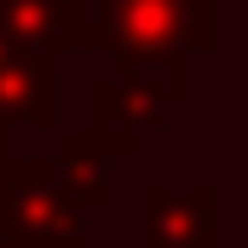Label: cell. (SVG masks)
I'll use <instances>...</instances> for the list:
<instances>
[{"label":"cell","mask_w":248,"mask_h":248,"mask_svg":"<svg viewBox=\"0 0 248 248\" xmlns=\"http://www.w3.org/2000/svg\"><path fill=\"white\" fill-rule=\"evenodd\" d=\"M52 168H58L63 190L81 202V214H110L116 208V156H110V144H98L93 127L58 133Z\"/></svg>","instance_id":"cell-7"},{"label":"cell","mask_w":248,"mask_h":248,"mask_svg":"<svg viewBox=\"0 0 248 248\" xmlns=\"http://www.w3.org/2000/svg\"><path fill=\"white\" fill-rule=\"evenodd\" d=\"M0 122L12 133H63V58H23L0 46Z\"/></svg>","instance_id":"cell-6"},{"label":"cell","mask_w":248,"mask_h":248,"mask_svg":"<svg viewBox=\"0 0 248 248\" xmlns=\"http://www.w3.org/2000/svg\"><path fill=\"white\" fill-rule=\"evenodd\" d=\"M0 46L23 58L93 52V0H0Z\"/></svg>","instance_id":"cell-5"},{"label":"cell","mask_w":248,"mask_h":248,"mask_svg":"<svg viewBox=\"0 0 248 248\" xmlns=\"http://www.w3.org/2000/svg\"><path fill=\"white\" fill-rule=\"evenodd\" d=\"M0 231L17 248H93L87 214L63 190L52 156H17L0 173Z\"/></svg>","instance_id":"cell-2"},{"label":"cell","mask_w":248,"mask_h":248,"mask_svg":"<svg viewBox=\"0 0 248 248\" xmlns=\"http://www.w3.org/2000/svg\"><path fill=\"white\" fill-rule=\"evenodd\" d=\"M12 162H17V156H12V127L0 122V173H6V168H12Z\"/></svg>","instance_id":"cell-9"},{"label":"cell","mask_w":248,"mask_h":248,"mask_svg":"<svg viewBox=\"0 0 248 248\" xmlns=\"http://www.w3.org/2000/svg\"><path fill=\"white\" fill-rule=\"evenodd\" d=\"M0 248H17V243H12V237H6V231H0Z\"/></svg>","instance_id":"cell-10"},{"label":"cell","mask_w":248,"mask_h":248,"mask_svg":"<svg viewBox=\"0 0 248 248\" xmlns=\"http://www.w3.org/2000/svg\"><path fill=\"white\" fill-rule=\"evenodd\" d=\"M179 93L156 75H133V69H98L87 81V127L98 133V144H110L116 162H133L144 150V139H156L173 122Z\"/></svg>","instance_id":"cell-3"},{"label":"cell","mask_w":248,"mask_h":248,"mask_svg":"<svg viewBox=\"0 0 248 248\" xmlns=\"http://www.w3.org/2000/svg\"><path fill=\"white\" fill-rule=\"evenodd\" d=\"M139 248H219V179H144Z\"/></svg>","instance_id":"cell-4"},{"label":"cell","mask_w":248,"mask_h":248,"mask_svg":"<svg viewBox=\"0 0 248 248\" xmlns=\"http://www.w3.org/2000/svg\"><path fill=\"white\" fill-rule=\"evenodd\" d=\"M179 6H190L202 23H214V29H219V0H179Z\"/></svg>","instance_id":"cell-8"},{"label":"cell","mask_w":248,"mask_h":248,"mask_svg":"<svg viewBox=\"0 0 248 248\" xmlns=\"http://www.w3.org/2000/svg\"><path fill=\"white\" fill-rule=\"evenodd\" d=\"M93 52L110 58V69L168 81L179 104H190L196 63L219 52V29L179 0H93Z\"/></svg>","instance_id":"cell-1"}]
</instances>
